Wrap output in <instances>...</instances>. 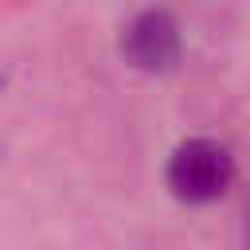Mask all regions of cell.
I'll return each instance as SVG.
<instances>
[{"label": "cell", "instance_id": "7a4b0ae2", "mask_svg": "<svg viewBox=\"0 0 250 250\" xmlns=\"http://www.w3.org/2000/svg\"><path fill=\"white\" fill-rule=\"evenodd\" d=\"M180 51H184L180 23L168 12H160V8H148V12L133 16L129 27H125V35H121L125 62H133L137 70H148V74L172 70L180 62Z\"/></svg>", "mask_w": 250, "mask_h": 250}, {"label": "cell", "instance_id": "6da1fadb", "mask_svg": "<svg viewBox=\"0 0 250 250\" xmlns=\"http://www.w3.org/2000/svg\"><path fill=\"white\" fill-rule=\"evenodd\" d=\"M234 176V160L219 141L207 137H191L184 141L172 160H168V188L184 199V203H211L230 188Z\"/></svg>", "mask_w": 250, "mask_h": 250}]
</instances>
